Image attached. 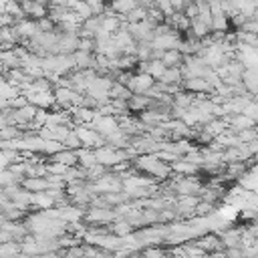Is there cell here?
Instances as JSON below:
<instances>
[{
  "label": "cell",
  "instance_id": "cell-29",
  "mask_svg": "<svg viewBox=\"0 0 258 258\" xmlns=\"http://www.w3.org/2000/svg\"><path fill=\"white\" fill-rule=\"evenodd\" d=\"M165 69H167V67L163 64V60H161V58H151V60H149V71H147V73H149L153 79H157V81H159V79H161V75L165 73Z\"/></svg>",
  "mask_w": 258,
  "mask_h": 258
},
{
  "label": "cell",
  "instance_id": "cell-25",
  "mask_svg": "<svg viewBox=\"0 0 258 258\" xmlns=\"http://www.w3.org/2000/svg\"><path fill=\"white\" fill-rule=\"evenodd\" d=\"M20 252H22V244L20 242H4L0 246V258H14Z\"/></svg>",
  "mask_w": 258,
  "mask_h": 258
},
{
  "label": "cell",
  "instance_id": "cell-30",
  "mask_svg": "<svg viewBox=\"0 0 258 258\" xmlns=\"http://www.w3.org/2000/svg\"><path fill=\"white\" fill-rule=\"evenodd\" d=\"M62 145H64L67 149H75V151H77V149H81V147H83V141H81V137L77 135V131L73 129V131L69 133V137L62 141Z\"/></svg>",
  "mask_w": 258,
  "mask_h": 258
},
{
  "label": "cell",
  "instance_id": "cell-31",
  "mask_svg": "<svg viewBox=\"0 0 258 258\" xmlns=\"http://www.w3.org/2000/svg\"><path fill=\"white\" fill-rule=\"evenodd\" d=\"M46 169H48V173H52V175H64L71 167H69V165H64V163L48 161V159H46Z\"/></svg>",
  "mask_w": 258,
  "mask_h": 258
},
{
  "label": "cell",
  "instance_id": "cell-13",
  "mask_svg": "<svg viewBox=\"0 0 258 258\" xmlns=\"http://www.w3.org/2000/svg\"><path fill=\"white\" fill-rule=\"evenodd\" d=\"M22 185H24L28 191H32V194H38V191H46V189L50 187V183H48V177H46V175L24 177V179H22Z\"/></svg>",
  "mask_w": 258,
  "mask_h": 258
},
{
  "label": "cell",
  "instance_id": "cell-36",
  "mask_svg": "<svg viewBox=\"0 0 258 258\" xmlns=\"http://www.w3.org/2000/svg\"><path fill=\"white\" fill-rule=\"evenodd\" d=\"M224 254H226V258H246L244 246H230L224 250Z\"/></svg>",
  "mask_w": 258,
  "mask_h": 258
},
{
  "label": "cell",
  "instance_id": "cell-38",
  "mask_svg": "<svg viewBox=\"0 0 258 258\" xmlns=\"http://www.w3.org/2000/svg\"><path fill=\"white\" fill-rule=\"evenodd\" d=\"M87 2H89L91 6H95V4H109L111 0H87Z\"/></svg>",
  "mask_w": 258,
  "mask_h": 258
},
{
  "label": "cell",
  "instance_id": "cell-6",
  "mask_svg": "<svg viewBox=\"0 0 258 258\" xmlns=\"http://www.w3.org/2000/svg\"><path fill=\"white\" fill-rule=\"evenodd\" d=\"M28 103H32L34 107L38 109H56V97H54V91H26L22 93Z\"/></svg>",
  "mask_w": 258,
  "mask_h": 258
},
{
  "label": "cell",
  "instance_id": "cell-26",
  "mask_svg": "<svg viewBox=\"0 0 258 258\" xmlns=\"http://www.w3.org/2000/svg\"><path fill=\"white\" fill-rule=\"evenodd\" d=\"M196 101V93H189V91H177L175 93V105L177 107H183V109H189Z\"/></svg>",
  "mask_w": 258,
  "mask_h": 258
},
{
  "label": "cell",
  "instance_id": "cell-34",
  "mask_svg": "<svg viewBox=\"0 0 258 258\" xmlns=\"http://www.w3.org/2000/svg\"><path fill=\"white\" fill-rule=\"evenodd\" d=\"M214 206L216 204H212V202H206V200H200V204L196 206V216H208V214H212V210H214Z\"/></svg>",
  "mask_w": 258,
  "mask_h": 258
},
{
  "label": "cell",
  "instance_id": "cell-19",
  "mask_svg": "<svg viewBox=\"0 0 258 258\" xmlns=\"http://www.w3.org/2000/svg\"><path fill=\"white\" fill-rule=\"evenodd\" d=\"M151 99L153 97H149V95H131V99H129V111L131 113H141V111L149 109Z\"/></svg>",
  "mask_w": 258,
  "mask_h": 258
},
{
  "label": "cell",
  "instance_id": "cell-33",
  "mask_svg": "<svg viewBox=\"0 0 258 258\" xmlns=\"http://www.w3.org/2000/svg\"><path fill=\"white\" fill-rule=\"evenodd\" d=\"M64 258H87L83 244H75V246L64 248Z\"/></svg>",
  "mask_w": 258,
  "mask_h": 258
},
{
  "label": "cell",
  "instance_id": "cell-3",
  "mask_svg": "<svg viewBox=\"0 0 258 258\" xmlns=\"http://www.w3.org/2000/svg\"><path fill=\"white\" fill-rule=\"evenodd\" d=\"M93 189L95 194H113V191H123L125 189V181L121 179L119 173H115L113 169L109 173H105L101 179L93 181Z\"/></svg>",
  "mask_w": 258,
  "mask_h": 258
},
{
  "label": "cell",
  "instance_id": "cell-15",
  "mask_svg": "<svg viewBox=\"0 0 258 258\" xmlns=\"http://www.w3.org/2000/svg\"><path fill=\"white\" fill-rule=\"evenodd\" d=\"M161 60H163L165 67H177V69H181L183 62H185V54L179 48H171V50H165L163 52Z\"/></svg>",
  "mask_w": 258,
  "mask_h": 258
},
{
  "label": "cell",
  "instance_id": "cell-37",
  "mask_svg": "<svg viewBox=\"0 0 258 258\" xmlns=\"http://www.w3.org/2000/svg\"><path fill=\"white\" fill-rule=\"evenodd\" d=\"M34 258H62L58 252H44V254H38V256H34Z\"/></svg>",
  "mask_w": 258,
  "mask_h": 258
},
{
  "label": "cell",
  "instance_id": "cell-9",
  "mask_svg": "<svg viewBox=\"0 0 258 258\" xmlns=\"http://www.w3.org/2000/svg\"><path fill=\"white\" fill-rule=\"evenodd\" d=\"M196 244H198L204 252H208V254H216V252H224V250H226V244H224V240H222L220 234L202 236V238L196 240Z\"/></svg>",
  "mask_w": 258,
  "mask_h": 258
},
{
  "label": "cell",
  "instance_id": "cell-5",
  "mask_svg": "<svg viewBox=\"0 0 258 258\" xmlns=\"http://www.w3.org/2000/svg\"><path fill=\"white\" fill-rule=\"evenodd\" d=\"M155 22H151L149 18L141 20V22H127V30L133 34V38L137 42H151L155 38Z\"/></svg>",
  "mask_w": 258,
  "mask_h": 258
},
{
  "label": "cell",
  "instance_id": "cell-23",
  "mask_svg": "<svg viewBox=\"0 0 258 258\" xmlns=\"http://www.w3.org/2000/svg\"><path fill=\"white\" fill-rule=\"evenodd\" d=\"M232 26V20L228 14H214L212 20V32H228Z\"/></svg>",
  "mask_w": 258,
  "mask_h": 258
},
{
  "label": "cell",
  "instance_id": "cell-22",
  "mask_svg": "<svg viewBox=\"0 0 258 258\" xmlns=\"http://www.w3.org/2000/svg\"><path fill=\"white\" fill-rule=\"evenodd\" d=\"M32 206L38 210H48V208H54L56 204L48 196V191H38V194H32Z\"/></svg>",
  "mask_w": 258,
  "mask_h": 258
},
{
  "label": "cell",
  "instance_id": "cell-1",
  "mask_svg": "<svg viewBox=\"0 0 258 258\" xmlns=\"http://www.w3.org/2000/svg\"><path fill=\"white\" fill-rule=\"evenodd\" d=\"M54 97H56V109H64V111L83 107V101H85V93H79L71 87H56Z\"/></svg>",
  "mask_w": 258,
  "mask_h": 258
},
{
  "label": "cell",
  "instance_id": "cell-35",
  "mask_svg": "<svg viewBox=\"0 0 258 258\" xmlns=\"http://www.w3.org/2000/svg\"><path fill=\"white\" fill-rule=\"evenodd\" d=\"M155 8H159L165 18L171 16V14H175V10H173V6H171V0H157V2H155Z\"/></svg>",
  "mask_w": 258,
  "mask_h": 258
},
{
  "label": "cell",
  "instance_id": "cell-21",
  "mask_svg": "<svg viewBox=\"0 0 258 258\" xmlns=\"http://www.w3.org/2000/svg\"><path fill=\"white\" fill-rule=\"evenodd\" d=\"M111 230H113V234L115 236H121V238H125V236H129L135 228L131 226V222L127 220V218H117L113 224H111Z\"/></svg>",
  "mask_w": 258,
  "mask_h": 258
},
{
  "label": "cell",
  "instance_id": "cell-27",
  "mask_svg": "<svg viewBox=\"0 0 258 258\" xmlns=\"http://www.w3.org/2000/svg\"><path fill=\"white\" fill-rule=\"evenodd\" d=\"M147 10L149 8H143V6H137V8H133L129 14H125V16H121L125 22H141V20H145L147 18Z\"/></svg>",
  "mask_w": 258,
  "mask_h": 258
},
{
  "label": "cell",
  "instance_id": "cell-7",
  "mask_svg": "<svg viewBox=\"0 0 258 258\" xmlns=\"http://www.w3.org/2000/svg\"><path fill=\"white\" fill-rule=\"evenodd\" d=\"M157 79H153L149 73H135L131 77V81L127 83V87L131 89L133 95H147L153 87H155Z\"/></svg>",
  "mask_w": 258,
  "mask_h": 258
},
{
  "label": "cell",
  "instance_id": "cell-12",
  "mask_svg": "<svg viewBox=\"0 0 258 258\" xmlns=\"http://www.w3.org/2000/svg\"><path fill=\"white\" fill-rule=\"evenodd\" d=\"M50 161H58V163H64V165H69V167H77L79 165V153L75 151V149H60L58 153H54V155H50L48 157Z\"/></svg>",
  "mask_w": 258,
  "mask_h": 258
},
{
  "label": "cell",
  "instance_id": "cell-8",
  "mask_svg": "<svg viewBox=\"0 0 258 258\" xmlns=\"http://www.w3.org/2000/svg\"><path fill=\"white\" fill-rule=\"evenodd\" d=\"M73 131V127H69V125H44V127H40L38 129V135L40 137H44V139H48V141H58V143H62L67 137H69V133Z\"/></svg>",
  "mask_w": 258,
  "mask_h": 258
},
{
  "label": "cell",
  "instance_id": "cell-2",
  "mask_svg": "<svg viewBox=\"0 0 258 258\" xmlns=\"http://www.w3.org/2000/svg\"><path fill=\"white\" fill-rule=\"evenodd\" d=\"M214 69L208 64L206 58L198 56V54H185V62L181 67L183 79H194V77H208Z\"/></svg>",
  "mask_w": 258,
  "mask_h": 258
},
{
  "label": "cell",
  "instance_id": "cell-16",
  "mask_svg": "<svg viewBox=\"0 0 258 258\" xmlns=\"http://www.w3.org/2000/svg\"><path fill=\"white\" fill-rule=\"evenodd\" d=\"M22 137H26V131L20 125H2L0 129V141H12V139H22Z\"/></svg>",
  "mask_w": 258,
  "mask_h": 258
},
{
  "label": "cell",
  "instance_id": "cell-39",
  "mask_svg": "<svg viewBox=\"0 0 258 258\" xmlns=\"http://www.w3.org/2000/svg\"><path fill=\"white\" fill-rule=\"evenodd\" d=\"M183 258H189V256H183Z\"/></svg>",
  "mask_w": 258,
  "mask_h": 258
},
{
  "label": "cell",
  "instance_id": "cell-14",
  "mask_svg": "<svg viewBox=\"0 0 258 258\" xmlns=\"http://www.w3.org/2000/svg\"><path fill=\"white\" fill-rule=\"evenodd\" d=\"M75 54V62L77 69H97V54L95 52H87V50H77Z\"/></svg>",
  "mask_w": 258,
  "mask_h": 258
},
{
  "label": "cell",
  "instance_id": "cell-4",
  "mask_svg": "<svg viewBox=\"0 0 258 258\" xmlns=\"http://www.w3.org/2000/svg\"><path fill=\"white\" fill-rule=\"evenodd\" d=\"M117 220L115 208H97L89 206L83 216V224H113Z\"/></svg>",
  "mask_w": 258,
  "mask_h": 258
},
{
  "label": "cell",
  "instance_id": "cell-10",
  "mask_svg": "<svg viewBox=\"0 0 258 258\" xmlns=\"http://www.w3.org/2000/svg\"><path fill=\"white\" fill-rule=\"evenodd\" d=\"M181 89H183V91H189V93H196V95H200V93H208V95H212V93H214V87L208 83V79H206V77L183 79Z\"/></svg>",
  "mask_w": 258,
  "mask_h": 258
},
{
  "label": "cell",
  "instance_id": "cell-18",
  "mask_svg": "<svg viewBox=\"0 0 258 258\" xmlns=\"http://www.w3.org/2000/svg\"><path fill=\"white\" fill-rule=\"evenodd\" d=\"M242 81H244L250 95H258V67H248Z\"/></svg>",
  "mask_w": 258,
  "mask_h": 258
},
{
  "label": "cell",
  "instance_id": "cell-20",
  "mask_svg": "<svg viewBox=\"0 0 258 258\" xmlns=\"http://www.w3.org/2000/svg\"><path fill=\"white\" fill-rule=\"evenodd\" d=\"M171 169L175 173H181V175H196L200 171V165L191 163V161H185V159H177L171 163Z\"/></svg>",
  "mask_w": 258,
  "mask_h": 258
},
{
  "label": "cell",
  "instance_id": "cell-32",
  "mask_svg": "<svg viewBox=\"0 0 258 258\" xmlns=\"http://www.w3.org/2000/svg\"><path fill=\"white\" fill-rule=\"evenodd\" d=\"M238 137H240V141H242V143H252V141H256V139H258V131H256V127L242 129V131H238Z\"/></svg>",
  "mask_w": 258,
  "mask_h": 258
},
{
  "label": "cell",
  "instance_id": "cell-28",
  "mask_svg": "<svg viewBox=\"0 0 258 258\" xmlns=\"http://www.w3.org/2000/svg\"><path fill=\"white\" fill-rule=\"evenodd\" d=\"M135 54L139 60H151L153 58V42H137Z\"/></svg>",
  "mask_w": 258,
  "mask_h": 258
},
{
  "label": "cell",
  "instance_id": "cell-11",
  "mask_svg": "<svg viewBox=\"0 0 258 258\" xmlns=\"http://www.w3.org/2000/svg\"><path fill=\"white\" fill-rule=\"evenodd\" d=\"M0 60H2V73H8V71H12V69H20V67H22V58L18 56V52H16L14 48L2 50Z\"/></svg>",
  "mask_w": 258,
  "mask_h": 258
},
{
  "label": "cell",
  "instance_id": "cell-17",
  "mask_svg": "<svg viewBox=\"0 0 258 258\" xmlns=\"http://www.w3.org/2000/svg\"><path fill=\"white\" fill-rule=\"evenodd\" d=\"M159 83H165V85H177V87H181V83H183V73H181V69H177V67H167V69H165V73L161 75Z\"/></svg>",
  "mask_w": 258,
  "mask_h": 258
},
{
  "label": "cell",
  "instance_id": "cell-24",
  "mask_svg": "<svg viewBox=\"0 0 258 258\" xmlns=\"http://www.w3.org/2000/svg\"><path fill=\"white\" fill-rule=\"evenodd\" d=\"M131 89L127 87V85H123V83H113V87L109 89V97L111 99H125V101H129L131 99Z\"/></svg>",
  "mask_w": 258,
  "mask_h": 258
}]
</instances>
